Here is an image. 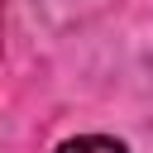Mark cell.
<instances>
[{
	"label": "cell",
	"instance_id": "1",
	"mask_svg": "<svg viewBox=\"0 0 153 153\" xmlns=\"http://www.w3.org/2000/svg\"><path fill=\"white\" fill-rule=\"evenodd\" d=\"M57 153H129L120 139H105V134H81V139H67Z\"/></svg>",
	"mask_w": 153,
	"mask_h": 153
}]
</instances>
